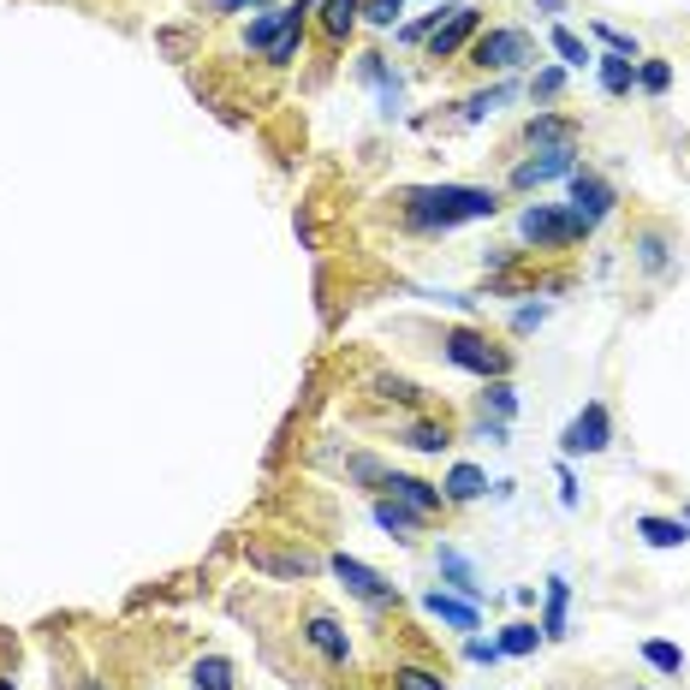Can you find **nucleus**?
Listing matches in <instances>:
<instances>
[{"mask_svg":"<svg viewBox=\"0 0 690 690\" xmlns=\"http://www.w3.org/2000/svg\"><path fill=\"white\" fill-rule=\"evenodd\" d=\"M501 215V190L489 185H410L399 190V220L410 232H452Z\"/></svg>","mask_w":690,"mask_h":690,"instance_id":"1","label":"nucleus"},{"mask_svg":"<svg viewBox=\"0 0 690 690\" xmlns=\"http://www.w3.org/2000/svg\"><path fill=\"white\" fill-rule=\"evenodd\" d=\"M530 61H536V42H530V31H518V24H489V31H477V42L464 48V66L494 72V78H506V72H518Z\"/></svg>","mask_w":690,"mask_h":690,"instance_id":"2","label":"nucleus"},{"mask_svg":"<svg viewBox=\"0 0 690 690\" xmlns=\"http://www.w3.org/2000/svg\"><path fill=\"white\" fill-rule=\"evenodd\" d=\"M440 358H447L452 370H464V375H482V381H501L512 370V351L494 346L482 328H447L440 333Z\"/></svg>","mask_w":690,"mask_h":690,"instance_id":"3","label":"nucleus"},{"mask_svg":"<svg viewBox=\"0 0 690 690\" xmlns=\"http://www.w3.org/2000/svg\"><path fill=\"white\" fill-rule=\"evenodd\" d=\"M518 232L536 244V251H571V244L590 239V227H583L571 209H554V202H530V209L518 215Z\"/></svg>","mask_w":690,"mask_h":690,"instance_id":"4","label":"nucleus"},{"mask_svg":"<svg viewBox=\"0 0 690 690\" xmlns=\"http://www.w3.org/2000/svg\"><path fill=\"white\" fill-rule=\"evenodd\" d=\"M477 31H482V12H477V7H447V12L435 19V31H429L423 48H429L435 66H447V61H459V54L471 48Z\"/></svg>","mask_w":690,"mask_h":690,"instance_id":"5","label":"nucleus"},{"mask_svg":"<svg viewBox=\"0 0 690 690\" xmlns=\"http://www.w3.org/2000/svg\"><path fill=\"white\" fill-rule=\"evenodd\" d=\"M607 440H613V417H607V405H601V399H590L560 429V459H590V452H607Z\"/></svg>","mask_w":690,"mask_h":690,"instance_id":"6","label":"nucleus"},{"mask_svg":"<svg viewBox=\"0 0 690 690\" xmlns=\"http://www.w3.org/2000/svg\"><path fill=\"white\" fill-rule=\"evenodd\" d=\"M566 209H571V215L583 220V227L595 232L601 220H607L613 209H620V190H613L607 179H601L595 167H578V173H571V202H566Z\"/></svg>","mask_w":690,"mask_h":690,"instance_id":"7","label":"nucleus"},{"mask_svg":"<svg viewBox=\"0 0 690 690\" xmlns=\"http://www.w3.org/2000/svg\"><path fill=\"white\" fill-rule=\"evenodd\" d=\"M578 167H583L578 143H571V150H536V155H524L518 167H512V190H541L554 179H571Z\"/></svg>","mask_w":690,"mask_h":690,"instance_id":"8","label":"nucleus"},{"mask_svg":"<svg viewBox=\"0 0 690 690\" xmlns=\"http://www.w3.org/2000/svg\"><path fill=\"white\" fill-rule=\"evenodd\" d=\"M328 571L346 583V595H358V601H363V607H387V601H399V590H393V583L381 578L375 566L351 560V554H328Z\"/></svg>","mask_w":690,"mask_h":690,"instance_id":"9","label":"nucleus"},{"mask_svg":"<svg viewBox=\"0 0 690 690\" xmlns=\"http://www.w3.org/2000/svg\"><path fill=\"white\" fill-rule=\"evenodd\" d=\"M375 494H387V501L410 506L417 518H440V512H447V494H440V482H423V477H405V471H387Z\"/></svg>","mask_w":690,"mask_h":690,"instance_id":"10","label":"nucleus"},{"mask_svg":"<svg viewBox=\"0 0 690 690\" xmlns=\"http://www.w3.org/2000/svg\"><path fill=\"white\" fill-rule=\"evenodd\" d=\"M298 637L310 643V649H316L321 660H328V667H346V660H351V637H346V625L333 620L328 607H310V613H304Z\"/></svg>","mask_w":690,"mask_h":690,"instance_id":"11","label":"nucleus"},{"mask_svg":"<svg viewBox=\"0 0 690 690\" xmlns=\"http://www.w3.org/2000/svg\"><path fill=\"white\" fill-rule=\"evenodd\" d=\"M244 560H251L256 571H269V578H316V571L321 566H328V560H321V554H286V548H262V541H251V548H244Z\"/></svg>","mask_w":690,"mask_h":690,"instance_id":"12","label":"nucleus"},{"mask_svg":"<svg viewBox=\"0 0 690 690\" xmlns=\"http://www.w3.org/2000/svg\"><path fill=\"white\" fill-rule=\"evenodd\" d=\"M583 138V125L571 120V113H536V120H524L518 143H530V150H571V143Z\"/></svg>","mask_w":690,"mask_h":690,"instance_id":"13","label":"nucleus"},{"mask_svg":"<svg viewBox=\"0 0 690 690\" xmlns=\"http://www.w3.org/2000/svg\"><path fill=\"white\" fill-rule=\"evenodd\" d=\"M423 613L440 620V625H452L459 637H477V625H482L477 601H459V595H447V590H429V595H423Z\"/></svg>","mask_w":690,"mask_h":690,"instance_id":"14","label":"nucleus"},{"mask_svg":"<svg viewBox=\"0 0 690 690\" xmlns=\"http://www.w3.org/2000/svg\"><path fill=\"white\" fill-rule=\"evenodd\" d=\"M631 251H637V269H643V274H667L679 244H672L667 227H637V232H631Z\"/></svg>","mask_w":690,"mask_h":690,"instance_id":"15","label":"nucleus"},{"mask_svg":"<svg viewBox=\"0 0 690 690\" xmlns=\"http://www.w3.org/2000/svg\"><path fill=\"white\" fill-rule=\"evenodd\" d=\"M316 24H321V36L340 48V42L363 24V0H316Z\"/></svg>","mask_w":690,"mask_h":690,"instance_id":"16","label":"nucleus"},{"mask_svg":"<svg viewBox=\"0 0 690 690\" xmlns=\"http://www.w3.org/2000/svg\"><path fill=\"white\" fill-rule=\"evenodd\" d=\"M358 78H363V84H375L381 113H399L405 84H399V72H387V61H381V54H363V61H358Z\"/></svg>","mask_w":690,"mask_h":690,"instance_id":"17","label":"nucleus"},{"mask_svg":"<svg viewBox=\"0 0 690 690\" xmlns=\"http://www.w3.org/2000/svg\"><path fill=\"white\" fill-rule=\"evenodd\" d=\"M435 566H440V578H447V590L459 595V601H482V583H477V566L464 560L459 548H435Z\"/></svg>","mask_w":690,"mask_h":690,"instance_id":"18","label":"nucleus"},{"mask_svg":"<svg viewBox=\"0 0 690 690\" xmlns=\"http://www.w3.org/2000/svg\"><path fill=\"white\" fill-rule=\"evenodd\" d=\"M440 494H447V506H477L482 494H489V471H482V464H452L447 482H440Z\"/></svg>","mask_w":690,"mask_h":690,"instance_id":"19","label":"nucleus"},{"mask_svg":"<svg viewBox=\"0 0 690 690\" xmlns=\"http://www.w3.org/2000/svg\"><path fill=\"white\" fill-rule=\"evenodd\" d=\"M571 631V583L548 578V607H541V643H560Z\"/></svg>","mask_w":690,"mask_h":690,"instance_id":"20","label":"nucleus"},{"mask_svg":"<svg viewBox=\"0 0 690 690\" xmlns=\"http://www.w3.org/2000/svg\"><path fill=\"white\" fill-rule=\"evenodd\" d=\"M375 524H381V530H387L393 541H410V536H417V530H423V524H429V518H417V512H410V506L387 501V494H375Z\"/></svg>","mask_w":690,"mask_h":690,"instance_id":"21","label":"nucleus"},{"mask_svg":"<svg viewBox=\"0 0 690 690\" xmlns=\"http://www.w3.org/2000/svg\"><path fill=\"white\" fill-rule=\"evenodd\" d=\"M399 440H405L410 452H447L452 447V423L447 417H417Z\"/></svg>","mask_w":690,"mask_h":690,"instance_id":"22","label":"nucleus"},{"mask_svg":"<svg viewBox=\"0 0 690 690\" xmlns=\"http://www.w3.org/2000/svg\"><path fill=\"white\" fill-rule=\"evenodd\" d=\"M286 24H292V7H262L256 19L244 24V48H262V54H269V48H274V36H281Z\"/></svg>","mask_w":690,"mask_h":690,"instance_id":"23","label":"nucleus"},{"mask_svg":"<svg viewBox=\"0 0 690 690\" xmlns=\"http://www.w3.org/2000/svg\"><path fill=\"white\" fill-rule=\"evenodd\" d=\"M637 536L649 541V548H684V541H690V524H684V518H655V512H643V518H637Z\"/></svg>","mask_w":690,"mask_h":690,"instance_id":"24","label":"nucleus"},{"mask_svg":"<svg viewBox=\"0 0 690 690\" xmlns=\"http://www.w3.org/2000/svg\"><path fill=\"white\" fill-rule=\"evenodd\" d=\"M637 655H643V667L660 672V679H679V672H684V649H679V643H667V637H643Z\"/></svg>","mask_w":690,"mask_h":690,"instance_id":"25","label":"nucleus"},{"mask_svg":"<svg viewBox=\"0 0 690 690\" xmlns=\"http://www.w3.org/2000/svg\"><path fill=\"white\" fill-rule=\"evenodd\" d=\"M518 96V84L512 78H501V84H489V90H477V96H464L459 108H464V125H477V120H489L494 108H506V101Z\"/></svg>","mask_w":690,"mask_h":690,"instance_id":"26","label":"nucleus"},{"mask_svg":"<svg viewBox=\"0 0 690 690\" xmlns=\"http://www.w3.org/2000/svg\"><path fill=\"white\" fill-rule=\"evenodd\" d=\"M595 72H601V90H607V96H631V90H637V61H625V54H601Z\"/></svg>","mask_w":690,"mask_h":690,"instance_id":"27","label":"nucleus"},{"mask_svg":"<svg viewBox=\"0 0 690 690\" xmlns=\"http://www.w3.org/2000/svg\"><path fill=\"white\" fill-rule=\"evenodd\" d=\"M190 690H239V679H232V660L227 655H202L197 667H190Z\"/></svg>","mask_w":690,"mask_h":690,"instance_id":"28","label":"nucleus"},{"mask_svg":"<svg viewBox=\"0 0 690 690\" xmlns=\"http://www.w3.org/2000/svg\"><path fill=\"white\" fill-rule=\"evenodd\" d=\"M370 393H375L381 405H410V410L429 399V393H423L417 381H405V375H375V381H370Z\"/></svg>","mask_w":690,"mask_h":690,"instance_id":"29","label":"nucleus"},{"mask_svg":"<svg viewBox=\"0 0 690 690\" xmlns=\"http://www.w3.org/2000/svg\"><path fill=\"white\" fill-rule=\"evenodd\" d=\"M501 655H512V660H524V655H536V643H541V625H530V620H512V625H501Z\"/></svg>","mask_w":690,"mask_h":690,"instance_id":"30","label":"nucleus"},{"mask_svg":"<svg viewBox=\"0 0 690 690\" xmlns=\"http://www.w3.org/2000/svg\"><path fill=\"white\" fill-rule=\"evenodd\" d=\"M637 90L643 96H667L672 90V61H655V54H649V61H637Z\"/></svg>","mask_w":690,"mask_h":690,"instance_id":"31","label":"nucleus"},{"mask_svg":"<svg viewBox=\"0 0 690 690\" xmlns=\"http://www.w3.org/2000/svg\"><path fill=\"white\" fill-rule=\"evenodd\" d=\"M393 690H447L435 667H417V660H405V667H393Z\"/></svg>","mask_w":690,"mask_h":690,"instance_id":"32","label":"nucleus"},{"mask_svg":"<svg viewBox=\"0 0 690 690\" xmlns=\"http://www.w3.org/2000/svg\"><path fill=\"white\" fill-rule=\"evenodd\" d=\"M482 405H489L501 423H512V417H518V387H512L506 375H501V381H489V387H482Z\"/></svg>","mask_w":690,"mask_h":690,"instance_id":"33","label":"nucleus"},{"mask_svg":"<svg viewBox=\"0 0 690 690\" xmlns=\"http://www.w3.org/2000/svg\"><path fill=\"white\" fill-rule=\"evenodd\" d=\"M548 42H554V54H560V61H566V66H595L590 42H583L578 31H566V24H560V31H554Z\"/></svg>","mask_w":690,"mask_h":690,"instance_id":"34","label":"nucleus"},{"mask_svg":"<svg viewBox=\"0 0 690 690\" xmlns=\"http://www.w3.org/2000/svg\"><path fill=\"white\" fill-rule=\"evenodd\" d=\"M399 12L405 0H363V24H375V31H399Z\"/></svg>","mask_w":690,"mask_h":690,"instance_id":"35","label":"nucleus"},{"mask_svg":"<svg viewBox=\"0 0 690 690\" xmlns=\"http://www.w3.org/2000/svg\"><path fill=\"white\" fill-rule=\"evenodd\" d=\"M530 96L536 101H560L566 96V66H541L536 78H530Z\"/></svg>","mask_w":690,"mask_h":690,"instance_id":"36","label":"nucleus"},{"mask_svg":"<svg viewBox=\"0 0 690 690\" xmlns=\"http://www.w3.org/2000/svg\"><path fill=\"white\" fill-rule=\"evenodd\" d=\"M590 31L601 36V42H607V54H625V61H643V54H637V36H631V31H613V24H590Z\"/></svg>","mask_w":690,"mask_h":690,"instance_id":"37","label":"nucleus"},{"mask_svg":"<svg viewBox=\"0 0 690 690\" xmlns=\"http://www.w3.org/2000/svg\"><path fill=\"white\" fill-rule=\"evenodd\" d=\"M346 471H351V482H370V489H381L387 464H381V459H370V452H351V459H346Z\"/></svg>","mask_w":690,"mask_h":690,"instance_id":"38","label":"nucleus"},{"mask_svg":"<svg viewBox=\"0 0 690 690\" xmlns=\"http://www.w3.org/2000/svg\"><path fill=\"white\" fill-rule=\"evenodd\" d=\"M464 660H477V667H494V660H501V643H482V637H464Z\"/></svg>","mask_w":690,"mask_h":690,"instance_id":"39","label":"nucleus"},{"mask_svg":"<svg viewBox=\"0 0 690 690\" xmlns=\"http://www.w3.org/2000/svg\"><path fill=\"white\" fill-rule=\"evenodd\" d=\"M554 482H560V506L571 512V506H578V477H571V459L554 464Z\"/></svg>","mask_w":690,"mask_h":690,"instance_id":"40","label":"nucleus"},{"mask_svg":"<svg viewBox=\"0 0 690 690\" xmlns=\"http://www.w3.org/2000/svg\"><path fill=\"white\" fill-rule=\"evenodd\" d=\"M435 19H440V12H423V19H410V24H399V42H429V31H435Z\"/></svg>","mask_w":690,"mask_h":690,"instance_id":"41","label":"nucleus"},{"mask_svg":"<svg viewBox=\"0 0 690 690\" xmlns=\"http://www.w3.org/2000/svg\"><path fill=\"white\" fill-rule=\"evenodd\" d=\"M541 321H548V304H524V310L512 316V328H518V333H530V328H541Z\"/></svg>","mask_w":690,"mask_h":690,"instance_id":"42","label":"nucleus"},{"mask_svg":"<svg viewBox=\"0 0 690 690\" xmlns=\"http://www.w3.org/2000/svg\"><path fill=\"white\" fill-rule=\"evenodd\" d=\"M244 7H281V0H209L215 19H232V12H244Z\"/></svg>","mask_w":690,"mask_h":690,"instance_id":"43","label":"nucleus"},{"mask_svg":"<svg viewBox=\"0 0 690 690\" xmlns=\"http://www.w3.org/2000/svg\"><path fill=\"white\" fill-rule=\"evenodd\" d=\"M477 435H482V440H494V447H506V423H501V417H482V423H477Z\"/></svg>","mask_w":690,"mask_h":690,"instance_id":"44","label":"nucleus"},{"mask_svg":"<svg viewBox=\"0 0 690 690\" xmlns=\"http://www.w3.org/2000/svg\"><path fill=\"white\" fill-rule=\"evenodd\" d=\"M536 7L548 12V19H560V12H566V0H536Z\"/></svg>","mask_w":690,"mask_h":690,"instance_id":"45","label":"nucleus"},{"mask_svg":"<svg viewBox=\"0 0 690 690\" xmlns=\"http://www.w3.org/2000/svg\"><path fill=\"white\" fill-rule=\"evenodd\" d=\"M0 690H19V684H12V679H0Z\"/></svg>","mask_w":690,"mask_h":690,"instance_id":"46","label":"nucleus"},{"mask_svg":"<svg viewBox=\"0 0 690 690\" xmlns=\"http://www.w3.org/2000/svg\"><path fill=\"white\" fill-rule=\"evenodd\" d=\"M684 524H690V506H684Z\"/></svg>","mask_w":690,"mask_h":690,"instance_id":"47","label":"nucleus"}]
</instances>
